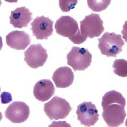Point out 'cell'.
<instances>
[{
  "instance_id": "1",
  "label": "cell",
  "mask_w": 127,
  "mask_h": 127,
  "mask_svg": "<svg viewBox=\"0 0 127 127\" xmlns=\"http://www.w3.org/2000/svg\"><path fill=\"white\" fill-rule=\"evenodd\" d=\"M57 34L69 38L75 44H81L86 40L81 33L77 22L70 16H62L55 26Z\"/></svg>"
},
{
  "instance_id": "2",
  "label": "cell",
  "mask_w": 127,
  "mask_h": 127,
  "mask_svg": "<svg viewBox=\"0 0 127 127\" xmlns=\"http://www.w3.org/2000/svg\"><path fill=\"white\" fill-rule=\"evenodd\" d=\"M98 48L102 54L107 57H116L122 52V48L124 45V41L120 34L114 32H106L101 38H98Z\"/></svg>"
},
{
  "instance_id": "3",
  "label": "cell",
  "mask_w": 127,
  "mask_h": 127,
  "mask_svg": "<svg viewBox=\"0 0 127 127\" xmlns=\"http://www.w3.org/2000/svg\"><path fill=\"white\" fill-rule=\"evenodd\" d=\"M44 111L50 120L63 119L69 114L71 107L65 99L55 96L44 104Z\"/></svg>"
},
{
  "instance_id": "4",
  "label": "cell",
  "mask_w": 127,
  "mask_h": 127,
  "mask_svg": "<svg viewBox=\"0 0 127 127\" xmlns=\"http://www.w3.org/2000/svg\"><path fill=\"white\" fill-rule=\"evenodd\" d=\"M67 63L74 71H84L91 64L92 55L87 49L73 46L67 55Z\"/></svg>"
},
{
  "instance_id": "5",
  "label": "cell",
  "mask_w": 127,
  "mask_h": 127,
  "mask_svg": "<svg viewBox=\"0 0 127 127\" xmlns=\"http://www.w3.org/2000/svg\"><path fill=\"white\" fill-rule=\"evenodd\" d=\"M81 33L84 37H99L104 31L103 22L98 14L91 13L80 21Z\"/></svg>"
},
{
  "instance_id": "6",
  "label": "cell",
  "mask_w": 127,
  "mask_h": 127,
  "mask_svg": "<svg viewBox=\"0 0 127 127\" xmlns=\"http://www.w3.org/2000/svg\"><path fill=\"white\" fill-rule=\"evenodd\" d=\"M124 107L119 104H108L103 108L102 118L108 127H118L124 123L127 116Z\"/></svg>"
},
{
  "instance_id": "7",
  "label": "cell",
  "mask_w": 127,
  "mask_h": 127,
  "mask_svg": "<svg viewBox=\"0 0 127 127\" xmlns=\"http://www.w3.org/2000/svg\"><path fill=\"white\" fill-rule=\"evenodd\" d=\"M24 54V61L32 68L43 66L48 58L47 50L39 44H32Z\"/></svg>"
},
{
  "instance_id": "8",
  "label": "cell",
  "mask_w": 127,
  "mask_h": 127,
  "mask_svg": "<svg viewBox=\"0 0 127 127\" xmlns=\"http://www.w3.org/2000/svg\"><path fill=\"white\" fill-rule=\"evenodd\" d=\"M77 118L81 124L86 127L94 126L99 120V114L95 104L91 102H83L78 106Z\"/></svg>"
},
{
  "instance_id": "9",
  "label": "cell",
  "mask_w": 127,
  "mask_h": 127,
  "mask_svg": "<svg viewBox=\"0 0 127 127\" xmlns=\"http://www.w3.org/2000/svg\"><path fill=\"white\" fill-rule=\"evenodd\" d=\"M30 108L24 102H14L8 106L5 112L6 119L14 123H21L28 119Z\"/></svg>"
},
{
  "instance_id": "10",
  "label": "cell",
  "mask_w": 127,
  "mask_h": 127,
  "mask_svg": "<svg viewBox=\"0 0 127 127\" xmlns=\"http://www.w3.org/2000/svg\"><path fill=\"white\" fill-rule=\"evenodd\" d=\"M54 21L43 15L38 16L31 24L33 35L38 40H47L54 32Z\"/></svg>"
},
{
  "instance_id": "11",
  "label": "cell",
  "mask_w": 127,
  "mask_h": 127,
  "mask_svg": "<svg viewBox=\"0 0 127 127\" xmlns=\"http://www.w3.org/2000/svg\"><path fill=\"white\" fill-rule=\"evenodd\" d=\"M30 35L24 31H14L6 36V42L8 46L18 50H24L30 44Z\"/></svg>"
},
{
  "instance_id": "12",
  "label": "cell",
  "mask_w": 127,
  "mask_h": 127,
  "mask_svg": "<svg viewBox=\"0 0 127 127\" xmlns=\"http://www.w3.org/2000/svg\"><path fill=\"white\" fill-rule=\"evenodd\" d=\"M33 93L34 97L38 101L45 102L55 95V87L50 80H41L35 85Z\"/></svg>"
},
{
  "instance_id": "13",
  "label": "cell",
  "mask_w": 127,
  "mask_h": 127,
  "mask_svg": "<svg viewBox=\"0 0 127 127\" xmlns=\"http://www.w3.org/2000/svg\"><path fill=\"white\" fill-rule=\"evenodd\" d=\"M32 15L31 12L25 6L18 7L11 12L10 23L15 28L25 27L31 21Z\"/></svg>"
},
{
  "instance_id": "14",
  "label": "cell",
  "mask_w": 127,
  "mask_h": 127,
  "mask_svg": "<svg viewBox=\"0 0 127 127\" xmlns=\"http://www.w3.org/2000/svg\"><path fill=\"white\" fill-rule=\"evenodd\" d=\"M74 76L71 68L68 67H61L57 68L52 76V80L57 88H65L72 84Z\"/></svg>"
},
{
  "instance_id": "15",
  "label": "cell",
  "mask_w": 127,
  "mask_h": 127,
  "mask_svg": "<svg viewBox=\"0 0 127 127\" xmlns=\"http://www.w3.org/2000/svg\"><path fill=\"white\" fill-rule=\"evenodd\" d=\"M112 103L119 104L125 107L126 105V99L119 92L115 91H109L102 98V106L104 108L108 104Z\"/></svg>"
},
{
  "instance_id": "16",
  "label": "cell",
  "mask_w": 127,
  "mask_h": 127,
  "mask_svg": "<svg viewBox=\"0 0 127 127\" xmlns=\"http://www.w3.org/2000/svg\"><path fill=\"white\" fill-rule=\"evenodd\" d=\"M112 66L116 75L123 77L127 76V62L125 59H116Z\"/></svg>"
},
{
  "instance_id": "17",
  "label": "cell",
  "mask_w": 127,
  "mask_h": 127,
  "mask_svg": "<svg viewBox=\"0 0 127 127\" xmlns=\"http://www.w3.org/2000/svg\"><path fill=\"white\" fill-rule=\"evenodd\" d=\"M111 3L110 0H102V1H93L88 0L87 5L90 9L93 11L100 12L106 10Z\"/></svg>"
},
{
  "instance_id": "18",
  "label": "cell",
  "mask_w": 127,
  "mask_h": 127,
  "mask_svg": "<svg viewBox=\"0 0 127 127\" xmlns=\"http://www.w3.org/2000/svg\"><path fill=\"white\" fill-rule=\"evenodd\" d=\"M78 3V1H59V6L63 12H68L74 9Z\"/></svg>"
},
{
  "instance_id": "19",
  "label": "cell",
  "mask_w": 127,
  "mask_h": 127,
  "mask_svg": "<svg viewBox=\"0 0 127 127\" xmlns=\"http://www.w3.org/2000/svg\"><path fill=\"white\" fill-rule=\"evenodd\" d=\"M1 103L3 104H7L12 101V96L11 93L7 92H3L1 95Z\"/></svg>"
}]
</instances>
